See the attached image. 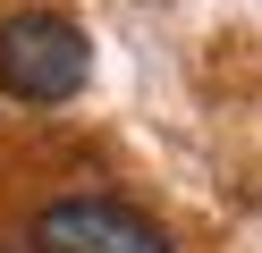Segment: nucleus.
Returning a JSON list of instances; mask_svg holds the SVG:
<instances>
[{
	"label": "nucleus",
	"instance_id": "7ed1b4c3",
	"mask_svg": "<svg viewBox=\"0 0 262 253\" xmlns=\"http://www.w3.org/2000/svg\"><path fill=\"white\" fill-rule=\"evenodd\" d=\"M0 253H17V245H0Z\"/></svg>",
	"mask_w": 262,
	"mask_h": 253
},
{
	"label": "nucleus",
	"instance_id": "f257e3e1",
	"mask_svg": "<svg viewBox=\"0 0 262 253\" xmlns=\"http://www.w3.org/2000/svg\"><path fill=\"white\" fill-rule=\"evenodd\" d=\"M93 51L76 34V17H51V9H26L0 26V93L17 101H68L85 84Z\"/></svg>",
	"mask_w": 262,
	"mask_h": 253
},
{
	"label": "nucleus",
	"instance_id": "f03ea898",
	"mask_svg": "<svg viewBox=\"0 0 262 253\" xmlns=\"http://www.w3.org/2000/svg\"><path fill=\"white\" fill-rule=\"evenodd\" d=\"M26 253H169V228L144 219L136 202L68 194V202H42V211H34Z\"/></svg>",
	"mask_w": 262,
	"mask_h": 253
}]
</instances>
